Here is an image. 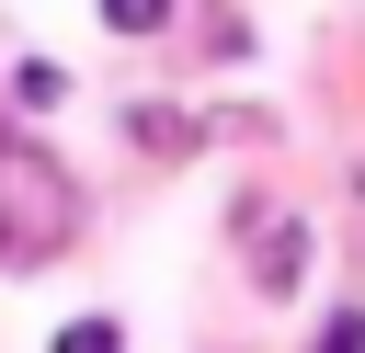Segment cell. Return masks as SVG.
I'll return each mask as SVG.
<instances>
[{
	"instance_id": "1",
	"label": "cell",
	"mask_w": 365,
	"mask_h": 353,
	"mask_svg": "<svg viewBox=\"0 0 365 353\" xmlns=\"http://www.w3.org/2000/svg\"><path fill=\"white\" fill-rule=\"evenodd\" d=\"M80 239V182L34 148V137H0V262H57Z\"/></svg>"
},
{
	"instance_id": "2",
	"label": "cell",
	"mask_w": 365,
	"mask_h": 353,
	"mask_svg": "<svg viewBox=\"0 0 365 353\" xmlns=\"http://www.w3.org/2000/svg\"><path fill=\"white\" fill-rule=\"evenodd\" d=\"M297 273H308V228L285 216V228H262V251H251V285H262V296H285Z\"/></svg>"
},
{
	"instance_id": "3",
	"label": "cell",
	"mask_w": 365,
	"mask_h": 353,
	"mask_svg": "<svg viewBox=\"0 0 365 353\" xmlns=\"http://www.w3.org/2000/svg\"><path fill=\"white\" fill-rule=\"evenodd\" d=\"M137 148H160V159H171V148H205V125L171 114V102H148V114H137Z\"/></svg>"
},
{
	"instance_id": "4",
	"label": "cell",
	"mask_w": 365,
	"mask_h": 353,
	"mask_svg": "<svg viewBox=\"0 0 365 353\" xmlns=\"http://www.w3.org/2000/svg\"><path fill=\"white\" fill-rule=\"evenodd\" d=\"M57 91H68V68H57V57H23V68H11V102H23V114H46Z\"/></svg>"
},
{
	"instance_id": "5",
	"label": "cell",
	"mask_w": 365,
	"mask_h": 353,
	"mask_svg": "<svg viewBox=\"0 0 365 353\" xmlns=\"http://www.w3.org/2000/svg\"><path fill=\"white\" fill-rule=\"evenodd\" d=\"M103 23H114V34H160V23H171V0H103Z\"/></svg>"
},
{
	"instance_id": "6",
	"label": "cell",
	"mask_w": 365,
	"mask_h": 353,
	"mask_svg": "<svg viewBox=\"0 0 365 353\" xmlns=\"http://www.w3.org/2000/svg\"><path fill=\"white\" fill-rule=\"evenodd\" d=\"M57 353H125V330H114V319H68V330H57Z\"/></svg>"
},
{
	"instance_id": "7",
	"label": "cell",
	"mask_w": 365,
	"mask_h": 353,
	"mask_svg": "<svg viewBox=\"0 0 365 353\" xmlns=\"http://www.w3.org/2000/svg\"><path fill=\"white\" fill-rule=\"evenodd\" d=\"M319 353H365V307H342V319L319 330Z\"/></svg>"
}]
</instances>
